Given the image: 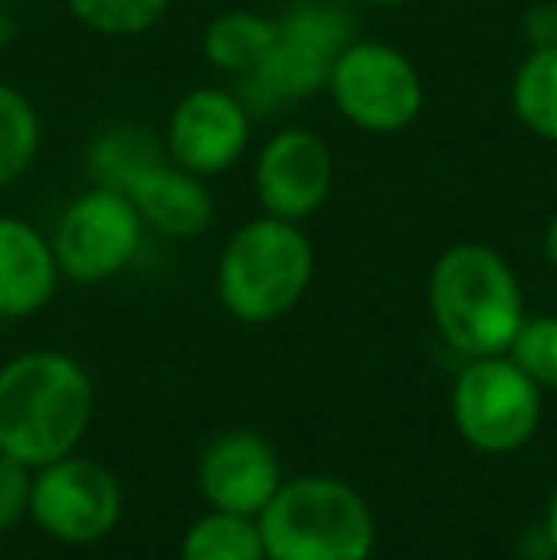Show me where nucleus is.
I'll list each match as a JSON object with an SVG mask.
<instances>
[{
	"label": "nucleus",
	"mask_w": 557,
	"mask_h": 560,
	"mask_svg": "<svg viewBox=\"0 0 557 560\" xmlns=\"http://www.w3.org/2000/svg\"><path fill=\"white\" fill-rule=\"evenodd\" d=\"M96 385L66 351H23L0 366V454L50 465L77 454L92 428Z\"/></svg>",
	"instance_id": "obj_1"
},
{
	"label": "nucleus",
	"mask_w": 557,
	"mask_h": 560,
	"mask_svg": "<svg viewBox=\"0 0 557 560\" xmlns=\"http://www.w3.org/2000/svg\"><path fill=\"white\" fill-rule=\"evenodd\" d=\"M428 310L443 343L466 359L504 354L527 320L520 279L489 244H454L431 264Z\"/></svg>",
	"instance_id": "obj_2"
},
{
	"label": "nucleus",
	"mask_w": 557,
	"mask_h": 560,
	"mask_svg": "<svg viewBox=\"0 0 557 560\" xmlns=\"http://www.w3.org/2000/svg\"><path fill=\"white\" fill-rule=\"evenodd\" d=\"M313 282V244L298 222L253 218L225 241L218 256V302L241 325L287 317Z\"/></svg>",
	"instance_id": "obj_3"
},
{
	"label": "nucleus",
	"mask_w": 557,
	"mask_h": 560,
	"mask_svg": "<svg viewBox=\"0 0 557 560\" xmlns=\"http://www.w3.org/2000/svg\"><path fill=\"white\" fill-rule=\"evenodd\" d=\"M256 518L268 560H371L379 538L363 495L325 472L282 480Z\"/></svg>",
	"instance_id": "obj_4"
},
{
	"label": "nucleus",
	"mask_w": 557,
	"mask_h": 560,
	"mask_svg": "<svg viewBox=\"0 0 557 560\" xmlns=\"http://www.w3.org/2000/svg\"><path fill=\"white\" fill-rule=\"evenodd\" d=\"M543 420V389L512 354L466 359L451 385V423L477 454L504 457L535 439Z\"/></svg>",
	"instance_id": "obj_5"
},
{
	"label": "nucleus",
	"mask_w": 557,
	"mask_h": 560,
	"mask_svg": "<svg viewBox=\"0 0 557 560\" xmlns=\"http://www.w3.org/2000/svg\"><path fill=\"white\" fill-rule=\"evenodd\" d=\"M328 96L363 133H402L423 112V81L409 54L390 43H348L333 58Z\"/></svg>",
	"instance_id": "obj_6"
},
{
	"label": "nucleus",
	"mask_w": 557,
	"mask_h": 560,
	"mask_svg": "<svg viewBox=\"0 0 557 560\" xmlns=\"http://www.w3.org/2000/svg\"><path fill=\"white\" fill-rule=\"evenodd\" d=\"M141 236H146V222L135 202L115 187L96 184L61 210L50 244L61 279L77 287H96L135 264Z\"/></svg>",
	"instance_id": "obj_7"
},
{
	"label": "nucleus",
	"mask_w": 557,
	"mask_h": 560,
	"mask_svg": "<svg viewBox=\"0 0 557 560\" xmlns=\"http://www.w3.org/2000/svg\"><path fill=\"white\" fill-rule=\"evenodd\" d=\"M27 518L58 546H96L119 526L123 488L107 465L58 457L35 469Z\"/></svg>",
	"instance_id": "obj_8"
},
{
	"label": "nucleus",
	"mask_w": 557,
	"mask_h": 560,
	"mask_svg": "<svg viewBox=\"0 0 557 560\" xmlns=\"http://www.w3.org/2000/svg\"><path fill=\"white\" fill-rule=\"evenodd\" d=\"M253 118L248 104L225 89H195L172 107L164 149L179 168L195 176H222L245 156Z\"/></svg>",
	"instance_id": "obj_9"
},
{
	"label": "nucleus",
	"mask_w": 557,
	"mask_h": 560,
	"mask_svg": "<svg viewBox=\"0 0 557 560\" xmlns=\"http://www.w3.org/2000/svg\"><path fill=\"white\" fill-rule=\"evenodd\" d=\"M333 149L313 130H279L256 156V199L264 214L298 222L313 218L333 191Z\"/></svg>",
	"instance_id": "obj_10"
},
{
	"label": "nucleus",
	"mask_w": 557,
	"mask_h": 560,
	"mask_svg": "<svg viewBox=\"0 0 557 560\" xmlns=\"http://www.w3.org/2000/svg\"><path fill=\"white\" fill-rule=\"evenodd\" d=\"M282 465L276 446L245 428L222 431L199 457V492L210 508L260 515L282 485Z\"/></svg>",
	"instance_id": "obj_11"
},
{
	"label": "nucleus",
	"mask_w": 557,
	"mask_h": 560,
	"mask_svg": "<svg viewBox=\"0 0 557 560\" xmlns=\"http://www.w3.org/2000/svg\"><path fill=\"white\" fill-rule=\"evenodd\" d=\"M115 191H123L135 202V210L149 229L176 236V241L207 233L210 222H214V195H210L207 179L179 168L172 156L164 161L156 153L141 161Z\"/></svg>",
	"instance_id": "obj_12"
},
{
	"label": "nucleus",
	"mask_w": 557,
	"mask_h": 560,
	"mask_svg": "<svg viewBox=\"0 0 557 560\" xmlns=\"http://www.w3.org/2000/svg\"><path fill=\"white\" fill-rule=\"evenodd\" d=\"M58 282L54 244L23 218H0V317L23 320L43 313Z\"/></svg>",
	"instance_id": "obj_13"
},
{
	"label": "nucleus",
	"mask_w": 557,
	"mask_h": 560,
	"mask_svg": "<svg viewBox=\"0 0 557 560\" xmlns=\"http://www.w3.org/2000/svg\"><path fill=\"white\" fill-rule=\"evenodd\" d=\"M333 50L310 43V38L282 35L276 46L268 50V58L260 61L253 77H248V89L253 96H260L268 107H287L302 104V100L317 96L328 89V73H333Z\"/></svg>",
	"instance_id": "obj_14"
},
{
	"label": "nucleus",
	"mask_w": 557,
	"mask_h": 560,
	"mask_svg": "<svg viewBox=\"0 0 557 560\" xmlns=\"http://www.w3.org/2000/svg\"><path fill=\"white\" fill-rule=\"evenodd\" d=\"M276 38H279L276 20H264L256 12H225L218 20H210L207 31H202V58L218 73L248 81L260 69V61L268 58Z\"/></svg>",
	"instance_id": "obj_15"
},
{
	"label": "nucleus",
	"mask_w": 557,
	"mask_h": 560,
	"mask_svg": "<svg viewBox=\"0 0 557 560\" xmlns=\"http://www.w3.org/2000/svg\"><path fill=\"white\" fill-rule=\"evenodd\" d=\"M179 560H268L260 518L210 508L184 530Z\"/></svg>",
	"instance_id": "obj_16"
},
{
	"label": "nucleus",
	"mask_w": 557,
	"mask_h": 560,
	"mask_svg": "<svg viewBox=\"0 0 557 560\" xmlns=\"http://www.w3.org/2000/svg\"><path fill=\"white\" fill-rule=\"evenodd\" d=\"M512 112L535 138L557 145V46H538L515 69Z\"/></svg>",
	"instance_id": "obj_17"
},
{
	"label": "nucleus",
	"mask_w": 557,
	"mask_h": 560,
	"mask_svg": "<svg viewBox=\"0 0 557 560\" xmlns=\"http://www.w3.org/2000/svg\"><path fill=\"white\" fill-rule=\"evenodd\" d=\"M43 145V122L20 89L0 81V187L20 179Z\"/></svg>",
	"instance_id": "obj_18"
},
{
	"label": "nucleus",
	"mask_w": 557,
	"mask_h": 560,
	"mask_svg": "<svg viewBox=\"0 0 557 560\" xmlns=\"http://www.w3.org/2000/svg\"><path fill=\"white\" fill-rule=\"evenodd\" d=\"M77 23L104 38H138L169 12V0H66Z\"/></svg>",
	"instance_id": "obj_19"
},
{
	"label": "nucleus",
	"mask_w": 557,
	"mask_h": 560,
	"mask_svg": "<svg viewBox=\"0 0 557 560\" xmlns=\"http://www.w3.org/2000/svg\"><path fill=\"white\" fill-rule=\"evenodd\" d=\"M156 153H161V149H156V141L149 138L146 130L119 126V130H107L104 138L92 145L89 176L104 187H119L141 161H149V156H156Z\"/></svg>",
	"instance_id": "obj_20"
},
{
	"label": "nucleus",
	"mask_w": 557,
	"mask_h": 560,
	"mask_svg": "<svg viewBox=\"0 0 557 560\" xmlns=\"http://www.w3.org/2000/svg\"><path fill=\"white\" fill-rule=\"evenodd\" d=\"M504 354H512L543 393H557V317H527Z\"/></svg>",
	"instance_id": "obj_21"
},
{
	"label": "nucleus",
	"mask_w": 557,
	"mask_h": 560,
	"mask_svg": "<svg viewBox=\"0 0 557 560\" xmlns=\"http://www.w3.org/2000/svg\"><path fill=\"white\" fill-rule=\"evenodd\" d=\"M282 35H298V38H310V43L325 46V50L340 54L344 46L351 43L348 38V20H344L336 8H328L325 0L317 4H302L298 12H290L287 20L279 23Z\"/></svg>",
	"instance_id": "obj_22"
},
{
	"label": "nucleus",
	"mask_w": 557,
	"mask_h": 560,
	"mask_svg": "<svg viewBox=\"0 0 557 560\" xmlns=\"http://www.w3.org/2000/svg\"><path fill=\"white\" fill-rule=\"evenodd\" d=\"M31 480H35V469L15 457L0 454V534L20 526L27 518L31 508Z\"/></svg>",
	"instance_id": "obj_23"
},
{
	"label": "nucleus",
	"mask_w": 557,
	"mask_h": 560,
	"mask_svg": "<svg viewBox=\"0 0 557 560\" xmlns=\"http://www.w3.org/2000/svg\"><path fill=\"white\" fill-rule=\"evenodd\" d=\"M523 31L531 35V43L538 46H557V4H538L527 12L523 20Z\"/></svg>",
	"instance_id": "obj_24"
},
{
	"label": "nucleus",
	"mask_w": 557,
	"mask_h": 560,
	"mask_svg": "<svg viewBox=\"0 0 557 560\" xmlns=\"http://www.w3.org/2000/svg\"><path fill=\"white\" fill-rule=\"evenodd\" d=\"M543 538H546V546H550V553L557 557V488H554L550 503H546V518H543Z\"/></svg>",
	"instance_id": "obj_25"
},
{
	"label": "nucleus",
	"mask_w": 557,
	"mask_h": 560,
	"mask_svg": "<svg viewBox=\"0 0 557 560\" xmlns=\"http://www.w3.org/2000/svg\"><path fill=\"white\" fill-rule=\"evenodd\" d=\"M543 248H546V259H550V267H554V271H557V214L550 218V225H546Z\"/></svg>",
	"instance_id": "obj_26"
},
{
	"label": "nucleus",
	"mask_w": 557,
	"mask_h": 560,
	"mask_svg": "<svg viewBox=\"0 0 557 560\" xmlns=\"http://www.w3.org/2000/svg\"><path fill=\"white\" fill-rule=\"evenodd\" d=\"M371 4H379V8H402V4H409V0H371Z\"/></svg>",
	"instance_id": "obj_27"
},
{
	"label": "nucleus",
	"mask_w": 557,
	"mask_h": 560,
	"mask_svg": "<svg viewBox=\"0 0 557 560\" xmlns=\"http://www.w3.org/2000/svg\"><path fill=\"white\" fill-rule=\"evenodd\" d=\"M554 560H557V557H554Z\"/></svg>",
	"instance_id": "obj_28"
}]
</instances>
